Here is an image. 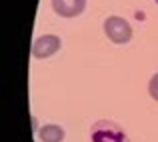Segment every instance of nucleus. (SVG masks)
I'll list each match as a JSON object with an SVG mask.
<instances>
[{
    "label": "nucleus",
    "mask_w": 158,
    "mask_h": 142,
    "mask_svg": "<svg viewBox=\"0 0 158 142\" xmlns=\"http://www.w3.org/2000/svg\"><path fill=\"white\" fill-rule=\"evenodd\" d=\"M104 34L114 44H126L132 40V26L122 16H108L104 20Z\"/></svg>",
    "instance_id": "nucleus-1"
},
{
    "label": "nucleus",
    "mask_w": 158,
    "mask_h": 142,
    "mask_svg": "<svg viewBox=\"0 0 158 142\" xmlns=\"http://www.w3.org/2000/svg\"><path fill=\"white\" fill-rule=\"evenodd\" d=\"M92 142H128V136L122 128L112 120H98L90 130Z\"/></svg>",
    "instance_id": "nucleus-2"
},
{
    "label": "nucleus",
    "mask_w": 158,
    "mask_h": 142,
    "mask_svg": "<svg viewBox=\"0 0 158 142\" xmlns=\"http://www.w3.org/2000/svg\"><path fill=\"white\" fill-rule=\"evenodd\" d=\"M62 46L60 36L56 34H42L38 38H34L32 42V56L34 58H48L52 54H56Z\"/></svg>",
    "instance_id": "nucleus-3"
},
{
    "label": "nucleus",
    "mask_w": 158,
    "mask_h": 142,
    "mask_svg": "<svg viewBox=\"0 0 158 142\" xmlns=\"http://www.w3.org/2000/svg\"><path fill=\"white\" fill-rule=\"evenodd\" d=\"M52 8L58 16L64 18H74L82 14L86 8V0H52Z\"/></svg>",
    "instance_id": "nucleus-4"
},
{
    "label": "nucleus",
    "mask_w": 158,
    "mask_h": 142,
    "mask_svg": "<svg viewBox=\"0 0 158 142\" xmlns=\"http://www.w3.org/2000/svg\"><path fill=\"white\" fill-rule=\"evenodd\" d=\"M42 142H62L64 140V128L58 124H44L38 132Z\"/></svg>",
    "instance_id": "nucleus-5"
},
{
    "label": "nucleus",
    "mask_w": 158,
    "mask_h": 142,
    "mask_svg": "<svg viewBox=\"0 0 158 142\" xmlns=\"http://www.w3.org/2000/svg\"><path fill=\"white\" fill-rule=\"evenodd\" d=\"M148 94L158 102V72L150 78V82H148Z\"/></svg>",
    "instance_id": "nucleus-6"
},
{
    "label": "nucleus",
    "mask_w": 158,
    "mask_h": 142,
    "mask_svg": "<svg viewBox=\"0 0 158 142\" xmlns=\"http://www.w3.org/2000/svg\"><path fill=\"white\" fill-rule=\"evenodd\" d=\"M154 2H156V4H158V0H154Z\"/></svg>",
    "instance_id": "nucleus-7"
}]
</instances>
